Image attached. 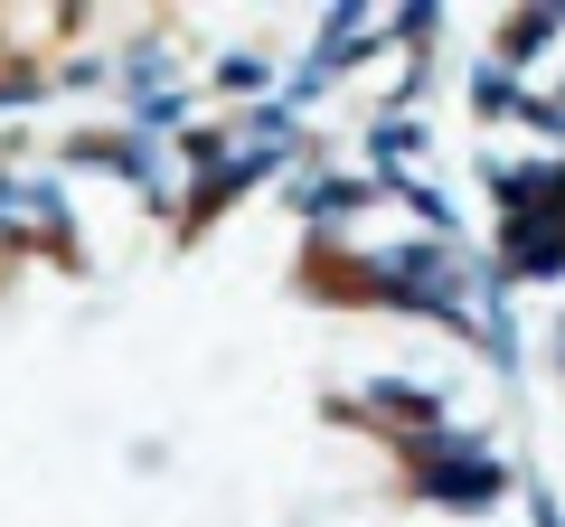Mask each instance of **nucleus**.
Instances as JSON below:
<instances>
[{
    "label": "nucleus",
    "instance_id": "nucleus-1",
    "mask_svg": "<svg viewBox=\"0 0 565 527\" xmlns=\"http://www.w3.org/2000/svg\"><path fill=\"white\" fill-rule=\"evenodd\" d=\"M415 490H424L434 508H462V518H481V508H500L509 490H519V471H509L490 443H471V433L444 424V433H424V443H415Z\"/></svg>",
    "mask_w": 565,
    "mask_h": 527
},
{
    "label": "nucleus",
    "instance_id": "nucleus-2",
    "mask_svg": "<svg viewBox=\"0 0 565 527\" xmlns=\"http://www.w3.org/2000/svg\"><path fill=\"white\" fill-rule=\"evenodd\" d=\"M527 527H565V499L546 481H527Z\"/></svg>",
    "mask_w": 565,
    "mask_h": 527
},
{
    "label": "nucleus",
    "instance_id": "nucleus-3",
    "mask_svg": "<svg viewBox=\"0 0 565 527\" xmlns=\"http://www.w3.org/2000/svg\"><path fill=\"white\" fill-rule=\"evenodd\" d=\"M556 377H565V321H556Z\"/></svg>",
    "mask_w": 565,
    "mask_h": 527
}]
</instances>
